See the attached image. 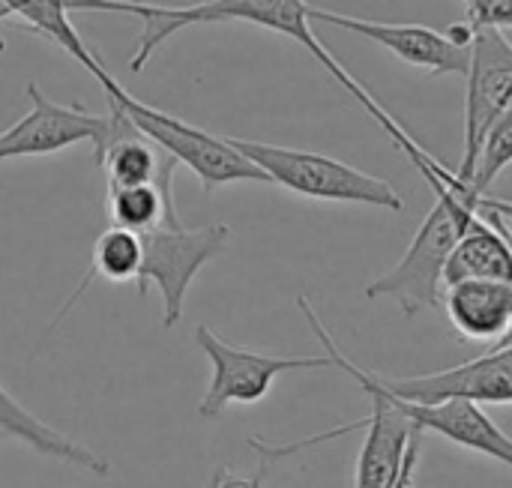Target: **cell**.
Here are the masks:
<instances>
[{
	"mask_svg": "<svg viewBox=\"0 0 512 488\" xmlns=\"http://www.w3.org/2000/svg\"><path fill=\"white\" fill-rule=\"evenodd\" d=\"M105 204H108L111 225L126 228L132 234H147L165 219L177 216L171 183H138V186L108 189Z\"/></svg>",
	"mask_w": 512,
	"mask_h": 488,
	"instance_id": "obj_18",
	"label": "cell"
},
{
	"mask_svg": "<svg viewBox=\"0 0 512 488\" xmlns=\"http://www.w3.org/2000/svg\"><path fill=\"white\" fill-rule=\"evenodd\" d=\"M512 159V108L498 117V123L489 129V135L480 144V153L471 165L468 186L477 195H489V186L498 180V174L510 165Z\"/></svg>",
	"mask_w": 512,
	"mask_h": 488,
	"instance_id": "obj_20",
	"label": "cell"
},
{
	"mask_svg": "<svg viewBox=\"0 0 512 488\" xmlns=\"http://www.w3.org/2000/svg\"><path fill=\"white\" fill-rule=\"evenodd\" d=\"M3 18H9V15H6V9L0 6V21H3Z\"/></svg>",
	"mask_w": 512,
	"mask_h": 488,
	"instance_id": "obj_24",
	"label": "cell"
},
{
	"mask_svg": "<svg viewBox=\"0 0 512 488\" xmlns=\"http://www.w3.org/2000/svg\"><path fill=\"white\" fill-rule=\"evenodd\" d=\"M144 30L138 36L135 54L129 57V69L132 72H144V63L153 57V51L171 39L177 30L192 27V24H219V21H246V24H258L264 30L282 33L288 39H294L297 45H303L315 60H321V66L375 117V123L396 141V147L420 168V174H426L438 159L429 156L405 129L396 117H390L378 99L324 48V42L315 36L312 21H309V3L306 0H204V3H189V6H165V3H150L147 0V15L141 18Z\"/></svg>",
	"mask_w": 512,
	"mask_h": 488,
	"instance_id": "obj_1",
	"label": "cell"
},
{
	"mask_svg": "<svg viewBox=\"0 0 512 488\" xmlns=\"http://www.w3.org/2000/svg\"><path fill=\"white\" fill-rule=\"evenodd\" d=\"M141 237V270H138V294L144 297L150 285H156L162 297V327L171 330L183 318V303L192 279L225 252L231 240V228L222 222L204 228H186L177 216L165 219Z\"/></svg>",
	"mask_w": 512,
	"mask_h": 488,
	"instance_id": "obj_6",
	"label": "cell"
},
{
	"mask_svg": "<svg viewBox=\"0 0 512 488\" xmlns=\"http://www.w3.org/2000/svg\"><path fill=\"white\" fill-rule=\"evenodd\" d=\"M468 279H495V282H512V252L507 213L492 216H474L459 240L453 243L441 285H456Z\"/></svg>",
	"mask_w": 512,
	"mask_h": 488,
	"instance_id": "obj_15",
	"label": "cell"
},
{
	"mask_svg": "<svg viewBox=\"0 0 512 488\" xmlns=\"http://www.w3.org/2000/svg\"><path fill=\"white\" fill-rule=\"evenodd\" d=\"M369 402H372V414L360 423H351V426H336L324 435H315V438H306L300 444H288V447H264L258 438H252L249 444L270 462L276 459H285V456H294L297 450H306L312 444H321V441H330V438H339V435H348V432H357L363 429L366 438H363V447H360V456H357V474H354V488H387L402 471V462H405V450H408V441H411V426L408 420H402L378 393H366Z\"/></svg>",
	"mask_w": 512,
	"mask_h": 488,
	"instance_id": "obj_10",
	"label": "cell"
},
{
	"mask_svg": "<svg viewBox=\"0 0 512 488\" xmlns=\"http://www.w3.org/2000/svg\"><path fill=\"white\" fill-rule=\"evenodd\" d=\"M93 156L96 165L105 171L108 189L138 186V183H171L177 168V162L168 153H162L147 135H141L111 102Z\"/></svg>",
	"mask_w": 512,
	"mask_h": 488,
	"instance_id": "obj_13",
	"label": "cell"
},
{
	"mask_svg": "<svg viewBox=\"0 0 512 488\" xmlns=\"http://www.w3.org/2000/svg\"><path fill=\"white\" fill-rule=\"evenodd\" d=\"M3 435L21 441L24 447L36 450L39 456L57 459V462H63V465H69L75 471H84L90 477H108V462L105 459H99L84 444L72 441L69 435H63L54 426L33 417L6 387H0V438Z\"/></svg>",
	"mask_w": 512,
	"mask_h": 488,
	"instance_id": "obj_17",
	"label": "cell"
},
{
	"mask_svg": "<svg viewBox=\"0 0 512 488\" xmlns=\"http://www.w3.org/2000/svg\"><path fill=\"white\" fill-rule=\"evenodd\" d=\"M99 84L108 93V102L117 105L141 135H147L162 153L186 165L201 180L204 192H216L219 186L228 183H270L267 174L228 141V135H213L201 126H192L168 111H159L129 96L108 72L99 78Z\"/></svg>",
	"mask_w": 512,
	"mask_h": 488,
	"instance_id": "obj_3",
	"label": "cell"
},
{
	"mask_svg": "<svg viewBox=\"0 0 512 488\" xmlns=\"http://www.w3.org/2000/svg\"><path fill=\"white\" fill-rule=\"evenodd\" d=\"M252 165H258L270 183L303 195L315 201H336V204H366V207H384L393 213L405 210L402 195L393 183L366 174L342 159L312 153V150H294L249 138H228Z\"/></svg>",
	"mask_w": 512,
	"mask_h": 488,
	"instance_id": "obj_4",
	"label": "cell"
},
{
	"mask_svg": "<svg viewBox=\"0 0 512 488\" xmlns=\"http://www.w3.org/2000/svg\"><path fill=\"white\" fill-rule=\"evenodd\" d=\"M195 342L213 366L207 396L198 405V417H204V420H216L231 405H258L270 393L273 381L285 372H309V369L333 366L330 354H318V357L258 354V351L225 342L204 324L195 327Z\"/></svg>",
	"mask_w": 512,
	"mask_h": 488,
	"instance_id": "obj_7",
	"label": "cell"
},
{
	"mask_svg": "<svg viewBox=\"0 0 512 488\" xmlns=\"http://www.w3.org/2000/svg\"><path fill=\"white\" fill-rule=\"evenodd\" d=\"M453 330L468 342H501L510 336L512 282L468 279L441 291Z\"/></svg>",
	"mask_w": 512,
	"mask_h": 488,
	"instance_id": "obj_16",
	"label": "cell"
},
{
	"mask_svg": "<svg viewBox=\"0 0 512 488\" xmlns=\"http://www.w3.org/2000/svg\"><path fill=\"white\" fill-rule=\"evenodd\" d=\"M297 306H300V312L306 315V321H309V327H312V333H315V339L321 342V348H327V354H330V360H333V366L336 369H342V372H348L360 387H363V393H378L402 420H408V426L411 429H417V432H432V435H441V438H447L450 444H456V447H462V450H471V453H480V456H486V459H495L498 465H504V468H510L512 465V444L510 438H507V432L504 429H498L492 420H489V414L480 408V405H471V402H441V405H414V402H405V399H396V396H390V393H384L375 381H372V375H369V369H363V366H357L354 360H348L345 354H342V348L333 342V336L327 333V327L321 324V318L315 315V309L309 306V300L306 297H300L297 300Z\"/></svg>",
	"mask_w": 512,
	"mask_h": 488,
	"instance_id": "obj_5",
	"label": "cell"
},
{
	"mask_svg": "<svg viewBox=\"0 0 512 488\" xmlns=\"http://www.w3.org/2000/svg\"><path fill=\"white\" fill-rule=\"evenodd\" d=\"M207 488H264V471L252 477H237V474H216Z\"/></svg>",
	"mask_w": 512,
	"mask_h": 488,
	"instance_id": "obj_23",
	"label": "cell"
},
{
	"mask_svg": "<svg viewBox=\"0 0 512 488\" xmlns=\"http://www.w3.org/2000/svg\"><path fill=\"white\" fill-rule=\"evenodd\" d=\"M309 21H324L333 27H342L354 36H363L384 51L396 54L408 66L426 69L429 75H462L468 72V54L471 45H462L450 39L444 30L423 27V24H393V21H369L342 15L333 9H321L309 3Z\"/></svg>",
	"mask_w": 512,
	"mask_h": 488,
	"instance_id": "obj_11",
	"label": "cell"
},
{
	"mask_svg": "<svg viewBox=\"0 0 512 488\" xmlns=\"http://www.w3.org/2000/svg\"><path fill=\"white\" fill-rule=\"evenodd\" d=\"M429 186L435 192V204H432L429 216L423 219V225L417 228L402 261L366 285L369 300H393L408 318L441 306L444 264H447L453 243L465 231V225L480 213L483 216H492V213L510 216V204L495 201L492 195H477L468 183L456 180V174L450 168H444Z\"/></svg>",
	"mask_w": 512,
	"mask_h": 488,
	"instance_id": "obj_2",
	"label": "cell"
},
{
	"mask_svg": "<svg viewBox=\"0 0 512 488\" xmlns=\"http://www.w3.org/2000/svg\"><path fill=\"white\" fill-rule=\"evenodd\" d=\"M471 15V27H501L512 24V0H462Z\"/></svg>",
	"mask_w": 512,
	"mask_h": 488,
	"instance_id": "obj_21",
	"label": "cell"
},
{
	"mask_svg": "<svg viewBox=\"0 0 512 488\" xmlns=\"http://www.w3.org/2000/svg\"><path fill=\"white\" fill-rule=\"evenodd\" d=\"M468 108H465V156L453 171L468 183L471 165L489 129L510 111L512 102V45L501 27H474L468 54Z\"/></svg>",
	"mask_w": 512,
	"mask_h": 488,
	"instance_id": "obj_9",
	"label": "cell"
},
{
	"mask_svg": "<svg viewBox=\"0 0 512 488\" xmlns=\"http://www.w3.org/2000/svg\"><path fill=\"white\" fill-rule=\"evenodd\" d=\"M372 381L405 402L441 405V402H471V405H510L512 402V339L504 336L489 354L468 360L462 366L414 375V378H384L369 372Z\"/></svg>",
	"mask_w": 512,
	"mask_h": 488,
	"instance_id": "obj_8",
	"label": "cell"
},
{
	"mask_svg": "<svg viewBox=\"0 0 512 488\" xmlns=\"http://www.w3.org/2000/svg\"><path fill=\"white\" fill-rule=\"evenodd\" d=\"M141 270V237L126 231V228H105L96 243H93V255H90V273L81 282V288L72 294V300L66 303V309L78 300V294L99 276L105 282H135Z\"/></svg>",
	"mask_w": 512,
	"mask_h": 488,
	"instance_id": "obj_19",
	"label": "cell"
},
{
	"mask_svg": "<svg viewBox=\"0 0 512 488\" xmlns=\"http://www.w3.org/2000/svg\"><path fill=\"white\" fill-rule=\"evenodd\" d=\"M27 96L30 111L0 132V162L51 156L81 141L96 147V141L102 138L105 114H93L84 105L51 102L36 84H27Z\"/></svg>",
	"mask_w": 512,
	"mask_h": 488,
	"instance_id": "obj_12",
	"label": "cell"
},
{
	"mask_svg": "<svg viewBox=\"0 0 512 488\" xmlns=\"http://www.w3.org/2000/svg\"><path fill=\"white\" fill-rule=\"evenodd\" d=\"M423 432H411V441H408V450H405V462H402V471L399 477L390 483L387 488H414V477H417V468H420V453H423Z\"/></svg>",
	"mask_w": 512,
	"mask_h": 488,
	"instance_id": "obj_22",
	"label": "cell"
},
{
	"mask_svg": "<svg viewBox=\"0 0 512 488\" xmlns=\"http://www.w3.org/2000/svg\"><path fill=\"white\" fill-rule=\"evenodd\" d=\"M9 18L27 21L33 30L54 39L63 51H69L96 81L105 75L99 57L87 48L75 24L69 21L72 12H126L135 18L147 15V0H0Z\"/></svg>",
	"mask_w": 512,
	"mask_h": 488,
	"instance_id": "obj_14",
	"label": "cell"
}]
</instances>
